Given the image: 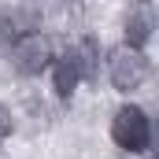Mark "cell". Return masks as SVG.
<instances>
[{"label": "cell", "mask_w": 159, "mask_h": 159, "mask_svg": "<svg viewBox=\"0 0 159 159\" xmlns=\"http://www.w3.org/2000/svg\"><path fill=\"white\" fill-rule=\"evenodd\" d=\"M107 137L111 144L126 152V156H148L156 148V119L133 104V100H122L119 107L111 111V122H107Z\"/></svg>", "instance_id": "6da1fadb"}, {"label": "cell", "mask_w": 159, "mask_h": 159, "mask_svg": "<svg viewBox=\"0 0 159 159\" xmlns=\"http://www.w3.org/2000/svg\"><path fill=\"white\" fill-rule=\"evenodd\" d=\"M56 56H59L56 41L48 37L44 30H30V34H22V37L7 48V67L19 78H41V74L48 78Z\"/></svg>", "instance_id": "7a4b0ae2"}, {"label": "cell", "mask_w": 159, "mask_h": 159, "mask_svg": "<svg viewBox=\"0 0 159 159\" xmlns=\"http://www.w3.org/2000/svg\"><path fill=\"white\" fill-rule=\"evenodd\" d=\"M104 70H107V81H111L115 93L133 96V93L148 81V74H152V56H148V52H137V48H126L119 41V44L107 52Z\"/></svg>", "instance_id": "3957f363"}, {"label": "cell", "mask_w": 159, "mask_h": 159, "mask_svg": "<svg viewBox=\"0 0 159 159\" xmlns=\"http://www.w3.org/2000/svg\"><path fill=\"white\" fill-rule=\"evenodd\" d=\"M48 85H52V96H56L59 104H70L74 93L85 85V78H81V70H78V59H74V52H70V44L59 48V56H56V63H52V70H48Z\"/></svg>", "instance_id": "277c9868"}, {"label": "cell", "mask_w": 159, "mask_h": 159, "mask_svg": "<svg viewBox=\"0 0 159 159\" xmlns=\"http://www.w3.org/2000/svg\"><path fill=\"white\" fill-rule=\"evenodd\" d=\"M156 30H159L156 7L137 4V7H129L126 19H122V44H126V48H137V52H148V44H152V37H156Z\"/></svg>", "instance_id": "5b68a950"}, {"label": "cell", "mask_w": 159, "mask_h": 159, "mask_svg": "<svg viewBox=\"0 0 159 159\" xmlns=\"http://www.w3.org/2000/svg\"><path fill=\"white\" fill-rule=\"evenodd\" d=\"M70 52H74V59H78V70H81V78H85V85L100 78V67H104L107 52L100 48V41H96V37H89V34H85V37L70 41Z\"/></svg>", "instance_id": "8992f818"}, {"label": "cell", "mask_w": 159, "mask_h": 159, "mask_svg": "<svg viewBox=\"0 0 159 159\" xmlns=\"http://www.w3.org/2000/svg\"><path fill=\"white\" fill-rule=\"evenodd\" d=\"M11 137H15V111L0 100V144H7Z\"/></svg>", "instance_id": "52a82bcc"}, {"label": "cell", "mask_w": 159, "mask_h": 159, "mask_svg": "<svg viewBox=\"0 0 159 159\" xmlns=\"http://www.w3.org/2000/svg\"><path fill=\"white\" fill-rule=\"evenodd\" d=\"M156 159H159V156H156Z\"/></svg>", "instance_id": "ba28073f"}]
</instances>
